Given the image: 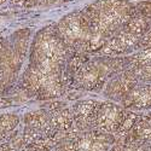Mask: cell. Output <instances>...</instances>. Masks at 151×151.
<instances>
[{
    "mask_svg": "<svg viewBox=\"0 0 151 151\" xmlns=\"http://www.w3.org/2000/svg\"><path fill=\"white\" fill-rule=\"evenodd\" d=\"M128 102L133 106L145 108L151 105V87H140L129 93Z\"/></svg>",
    "mask_w": 151,
    "mask_h": 151,
    "instance_id": "obj_7",
    "label": "cell"
},
{
    "mask_svg": "<svg viewBox=\"0 0 151 151\" xmlns=\"http://www.w3.org/2000/svg\"><path fill=\"white\" fill-rule=\"evenodd\" d=\"M140 37L132 35L124 30H120L112 36H110L99 52L105 56H116L129 51V50L137 48L138 41Z\"/></svg>",
    "mask_w": 151,
    "mask_h": 151,
    "instance_id": "obj_4",
    "label": "cell"
},
{
    "mask_svg": "<svg viewBox=\"0 0 151 151\" xmlns=\"http://www.w3.org/2000/svg\"><path fill=\"white\" fill-rule=\"evenodd\" d=\"M98 104L94 103V102H85V103H81L76 106V115L79 117V120L83 121V122H87L90 120H94L97 117V114H98Z\"/></svg>",
    "mask_w": 151,
    "mask_h": 151,
    "instance_id": "obj_9",
    "label": "cell"
},
{
    "mask_svg": "<svg viewBox=\"0 0 151 151\" xmlns=\"http://www.w3.org/2000/svg\"><path fill=\"white\" fill-rule=\"evenodd\" d=\"M122 117L123 114L120 108H117L114 104H104L99 108L96 120L102 128L112 129L120 126Z\"/></svg>",
    "mask_w": 151,
    "mask_h": 151,
    "instance_id": "obj_5",
    "label": "cell"
},
{
    "mask_svg": "<svg viewBox=\"0 0 151 151\" xmlns=\"http://www.w3.org/2000/svg\"><path fill=\"white\" fill-rule=\"evenodd\" d=\"M129 63L137 68L151 65V48L142 50L140 52H138L134 56H132L129 58Z\"/></svg>",
    "mask_w": 151,
    "mask_h": 151,
    "instance_id": "obj_10",
    "label": "cell"
},
{
    "mask_svg": "<svg viewBox=\"0 0 151 151\" xmlns=\"http://www.w3.org/2000/svg\"><path fill=\"white\" fill-rule=\"evenodd\" d=\"M151 27V23L149 19L144 18V17H140L138 15H134L127 23L124 24L122 27V30L127 32L132 35H135V36H142L145 32H147Z\"/></svg>",
    "mask_w": 151,
    "mask_h": 151,
    "instance_id": "obj_6",
    "label": "cell"
},
{
    "mask_svg": "<svg viewBox=\"0 0 151 151\" xmlns=\"http://www.w3.org/2000/svg\"><path fill=\"white\" fill-rule=\"evenodd\" d=\"M68 48L56 28L50 26L35 35L32 45L30 63L24 74L23 86L40 98H51L60 93V69Z\"/></svg>",
    "mask_w": 151,
    "mask_h": 151,
    "instance_id": "obj_1",
    "label": "cell"
},
{
    "mask_svg": "<svg viewBox=\"0 0 151 151\" xmlns=\"http://www.w3.org/2000/svg\"><path fill=\"white\" fill-rule=\"evenodd\" d=\"M12 4L22 6V7H29L36 4V0H11Z\"/></svg>",
    "mask_w": 151,
    "mask_h": 151,
    "instance_id": "obj_15",
    "label": "cell"
},
{
    "mask_svg": "<svg viewBox=\"0 0 151 151\" xmlns=\"http://www.w3.org/2000/svg\"><path fill=\"white\" fill-rule=\"evenodd\" d=\"M4 47H5V40L3 39V37H0V53H1Z\"/></svg>",
    "mask_w": 151,
    "mask_h": 151,
    "instance_id": "obj_17",
    "label": "cell"
},
{
    "mask_svg": "<svg viewBox=\"0 0 151 151\" xmlns=\"http://www.w3.org/2000/svg\"><path fill=\"white\" fill-rule=\"evenodd\" d=\"M134 14L150 21L151 19V1H142L137 6H134Z\"/></svg>",
    "mask_w": 151,
    "mask_h": 151,
    "instance_id": "obj_12",
    "label": "cell"
},
{
    "mask_svg": "<svg viewBox=\"0 0 151 151\" xmlns=\"http://www.w3.org/2000/svg\"><path fill=\"white\" fill-rule=\"evenodd\" d=\"M91 32L109 39L122 29L135 14L126 0H98L82 11Z\"/></svg>",
    "mask_w": 151,
    "mask_h": 151,
    "instance_id": "obj_2",
    "label": "cell"
},
{
    "mask_svg": "<svg viewBox=\"0 0 151 151\" xmlns=\"http://www.w3.org/2000/svg\"><path fill=\"white\" fill-rule=\"evenodd\" d=\"M9 105H10V103L7 102L6 99L0 98V109H1V108H5V106H9Z\"/></svg>",
    "mask_w": 151,
    "mask_h": 151,
    "instance_id": "obj_16",
    "label": "cell"
},
{
    "mask_svg": "<svg viewBox=\"0 0 151 151\" xmlns=\"http://www.w3.org/2000/svg\"><path fill=\"white\" fill-rule=\"evenodd\" d=\"M134 74L137 75V76H139V78H142L146 81H151V65L137 68V71Z\"/></svg>",
    "mask_w": 151,
    "mask_h": 151,
    "instance_id": "obj_14",
    "label": "cell"
},
{
    "mask_svg": "<svg viewBox=\"0 0 151 151\" xmlns=\"http://www.w3.org/2000/svg\"><path fill=\"white\" fill-rule=\"evenodd\" d=\"M137 48H140V50H146V48H151V27L147 32H145L142 36L139 41H138Z\"/></svg>",
    "mask_w": 151,
    "mask_h": 151,
    "instance_id": "obj_13",
    "label": "cell"
},
{
    "mask_svg": "<svg viewBox=\"0 0 151 151\" xmlns=\"http://www.w3.org/2000/svg\"><path fill=\"white\" fill-rule=\"evenodd\" d=\"M134 85V80L132 76H128V75H124L123 78H121L119 81H116L114 83V86L111 87L112 90H114V92L116 93H126V92H128L132 87Z\"/></svg>",
    "mask_w": 151,
    "mask_h": 151,
    "instance_id": "obj_11",
    "label": "cell"
},
{
    "mask_svg": "<svg viewBox=\"0 0 151 151\" xmlns=\"http://www.w3.org/2000/svg\"><path fill=\"white\" fill-rule=\"evenodd\" d=\"M6 1V0H0V5H1V4H4Z\"/></svg>",
    "mask_w": 151,
    "mask_h": 151,
    "instance_id": "obj_18",
    "label": "cell"
},
{
    "mask_svg": "<svg viewBox=\"0 0 151 151\" xmlns=\"http://www.w3.org/2000/svg\"><path fill=\"white\" fill-rule=\"evenodd\" d=\"M65 47L75 51H85V46L92 35L83 12H73L63 17L55 27Z\"/></svg>",
    "mask_w": 151,
    "mask_h": 151,
    "instance_id": "obj_3",
    "label": "cell"
},
{
    "mask_svg": "<svg viewBox=\"0 0 151 151\" xmlns=\"http://www.w3.org/2000/svg\"><path fill=\"white\" fill-rule=\"evenodd\" d=\"M19 119L15 114H3L0 115V144L15 131Z\"/></svg>",
    "mask_w": 151,
    "mask_h": 151,
    "instance_id": "obj_8",
    "label": "cell"
}]
</instances>
